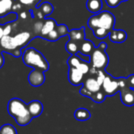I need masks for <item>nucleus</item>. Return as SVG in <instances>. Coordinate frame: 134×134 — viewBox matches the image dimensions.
<instances>
[{
  "label": "nucleus",
  "mask_w": 134,
  "mask_h": 134,
  "mask_svg": "<svg viewBox=\"0 0 134 134\" xmlns=\"http://www.w3.org/2000/svg\"><path fill=\"white\" fill-rule=\"evenodd\" d=\"M34 36L29 31H20L18 32H11L10 35L4 36L0 40V47L3 52L12 54L18 58L21 55V49L25 47Z\"/></svg>",
  "instance_id": "nucleus-1"
},
{
  "label": "nucleus",
  "mask_w": 134,
  "mask_h": 134,
  "mask_svg": "<svg viewBox=\"0 0 134 134\" xmlns=\"http://www.w3.org/2000/svg\"><path fill=\"white\" fill-rule=\"evenodd\" d=\"M7 110L8 114L14 118L17 124L21 126L29 125L32 119L28 109V104L21 99H11L8 103Z\"/></svg>",
  "instance_id": "nucleus-2"
},
{
  "label": "nucleus",
  "mask_w": 134,
  "mask_h": 134,
  "mask_svg": "<svg viewBox=\"0 0 134 134\" xmlns=\"http://www.w3.org/2000/svg\"><path fill=\"white\" fill-rule=\"evenodd\" d=\"M22 60L25 65L46 72L49 70V63L41 52L33 47L26 49L22 54Z\"/></svg>",
  "instance_id": "nucleus-3"
},
{
  "label": "nucleus",
  "mask_w": 134,
  "mask_h": 134,
  "mask_svg": "<svg viewBox=\"0 0 134 134\" xmlns=\"http://www.w3.org/2000/svg\"><path fill=\"white\" fill-rule=\"evenodd\" d=\"M107 43L102 42L99 45L92 51L91 57V62L92 68L96 70H103L106 68V66L109 63V57L106 53Z\"/></svg>",
  "instance_id": "nucleus-4"
},
{
  "label": "nucleus",
  "mask_w": 134,
  "mask_h": 134,
  "mask_svg": "<svg viewBox=\"0 0 134 134\" xmlns=\"http://www.w3.org/2000/svg\"><path fill=\"white\" fill-rule=\"evenodd\" d=\"M102 90V85H99L96 77H91L87 78L85 81L83 83V87L81 88L80 93L82 96L90 97L92 99L95 94Z\"/></svg>",
  "instance_id": "nucleus-5"
},
{
  "label": "nucleus",
  "mask_w": 134,
  "mask_h": 134,
  "mask_svg": "<svg viewBox=\"0 0 134 134\" xmlns=\"http://www.w3.org/2000/svg\"><path fill=\"white\" fill-rule=\"evenodd\" d=\"M102 89L107 96H112L120 92L119 80L114 79L110 75H106L104 81L102 85Z\"/></svg>",
  "instance_id": "nucleus-6"
},
{
  "label": "nucleus",
  "mask_w": 134,
  "mask_h": 134,
  "mask_svg": "<svg viewBox=\"0 0 134 134\" xmlns=\"http://www.w3.org/2000/svg\"><path fill=\"white\" fill-rule=\"evenodd\" d=\"M67 63L70 67H74V68L78 69L84 75L90 72L88 62L83 61L77 54H72L67 60Z\"/></svg>",
  "instance_id": "nucleus-7"
},
{
  "label": "nucleus",
  "mask_w": 134,
  "mask_h": 134,
  "mask_svg": "<svg viewBox=\"0 0 134 134\" xmlns=\"http://www.w3.org/2000/svg\"><path fill=\"white\" fill-rule=\"evenodd\" d=\"M99 16V27L106 29L110 32L115 24L114 16L109 11H103L98 14Z\"/></svg>",
  "instance_id": "nucleus-8"
},
{
  "label": "nucleus",
  "mask_w": 134,
  "mask_h": 134,
  "mask_svg": "<svg viewBox=\"0 0 134 134\" xmlns=\"http://www.w3.org/2000/svg\"><path fill=\"white\" fill-rule=\"evenodd\" d=\"M28 81H29V84L33 87L41 86L45 81L44 72L42 70H40L34 69L29 74Z\"/></svg>",
  "instance_id": "nucleus-9"
},
{
  "label": "nucleus",
  "mask_w": 134,
  "mask_h": 134,
  "mask_svg": "<svg viewBox=\"0 0 134 134\" xmlns=\"http://www.w3.org/2000/svg\"><path fill=\"white\" fill-rule=\"evenodd\" d=\"M120 97L122 103L127 107L134 105V89L126 86L120 90Z\"/></svg>",
  "instance_id": "nucleus-10"
},
{
  "label": "nucleus",
  "mask_w": 134,
  "mask_h": 134,
  "mask_svg": "<svg viewBox=\"0 0 134 134\" xmlns=\"http://www.w3.org/2000/svg\"><path fill=\"white\" fill-rule=\"evenodd\" d=\"M68 79L71 85L78 86L84 82V74L78 69L74 67H70Z\"/></svg>",
  "instance_id": "nucleus-11"
},
{
  "label": "nucleus",
  "mask_w": 134,
  "mask_h": 134,
  "mask_svg": "<svg viewBox=\"0 0 134 134\" xmlns=\"http://www.w3.org/2000/svg\"><path fill=\"white\" fill-rule=\"evenodd\" d=\"M16 0H0V18H4L14 13Z\"/></svg>",
  "instance_id": "nucleus-12"
},
{
  "label": "nucleus",
  "mask_w": 134,
  "mask_h": 134,
  "mask_svg": "<svg viewBox=\"0 0 134 134\" xmlns=\"http://www.w3.org/2000/svg\"><path fill=\"white\" fill-rule=\"evenodd\" d=\"M28 109L31 116L32 118H34L39 117L42 114L43 110V106L39 100H32L28 104Z\"/></svg>",
  "instance_id": "nucleus-13"
},
{
  "label": "nucleus",
  "mask_w": 134,
  "mask_h": 134,
  "mask_svg": "<svg viewBox=\"0 0 134 134\" xmlns=\"http://www.w3.org/2000/svg\"><path fill=\"white\" fill-rule=\"evenodd\" d=\"M110 40L114 43H123L127 39V34L124 30L112 29L109 34Z\"/></svg>",
  "instance_id": "nucleus-14"
},
{
  "label": "nucleus",
  "mask_w": 134,
  "mask_h": 134,
  "mask_svg": "<svg viewBox=\"0 0 134 134\" xmlns=\"http://www.w3.org/2000/svg\"><path fill=\"white\" fill-rule=\"evenodd\" d=\"M56 26H57V23L53 18L45 19V21L43 22V25L40 31V36L42 38H44L50 32L55 29Z\"/></svg>",
  "instance_id": "nucleus-15"
},
{
  "label": "nucleus",
  "mask_w": 134,
  "mask_h": 134,
  "mask_svg": "<svg viewBox=\"0 0 134 134\" xmlns=\"http://www.w3.org/2000/svg\"><path fill=\"white\" fill-rule=\"evenodd\" d=\"M95 49L94 43L90 40H84L79 43V52H81L83 55L90 56L92 51Z\"/></svg>",
  "instance_id": "nucleus-16"
},
{
  "label": "nucleus",
  "mask_w": 134,
  "mask_h": 134,
  "mask_svg": "<svg viewBox=\"0 0 134 134\" xmlns=\"http://www.w3.org/2000/svg\"><path fill=\"white\" fill-rule=\"evenodd\" d=\"M68 36H70V39L71 40L80 43L85 39V28L82 27L79 29H72V30L69 31Z\"/></svg>",
  "instance_id": "nucleus-17"
},
{
  "label": "nucleus",
  "mask_w": 134,
  "mask_h": 134,
  "mask_svg": "<svg viewBox=\"0 0 134 134\" xmlns=\"http://www.w3.org/2000/svg\"><path fill=\"white\" fill-rule=\"evenodd\" d=\"M86 7L90 12L93 14H98L103 8V3L101 0H88Z\"/></svg>",
  "instance_id": "nucleus-18"
},
{
  "label": "nucleus",
  "mask_w": 134,
  "mask_h": 134,
  "mask_svg": "<svg viewBox=\"0 0 134 134\" xmlns=\"http://www.w3.org/2000/svg\"><path fill=\"white\" fill-rule=\"evenodd\" d=\"M74 118L81 121H87L91 118L90 112L85 108H78L74 113Z\"/></svg>",
  "instance_id": "nucleus-19"
},
{
  "label": "nucleus",
  "mask_w": 134,
  "mask_h": 134,
  "mask_svg": "<svg viewBox=\"0 0 134 134\" xmlns=\"http://www.w3.org/2000/svg\"><path fill=\"white\" fill-rule=\"evenodd\" d=\"M38 10L42 14V15L43 17H46V16L50 15L53 12L54 7L51 3H50L48 2H45L40 5V7L38 8Z\"/></svg>",
  "instance_id": "nucleus-20"
},
{
  "label": "nucleus",
  "mask_w": 134,
  "mask_h": 134,
  "mask_svg": "<svg viewBox=\"0 0 134 134\" xmlns=\"http://www.w3.org/2000/svg\"><path fill=\"white\" fill-rule=\"evenodd\" d=\"M65 49L71 54H77L79 52V43L70 40L65 44Z\"/></svg>",
  "instance_id": "nucleus-21"
},
{
  "label": "nucleus",
  "mask_w": 134,
  "mask_h": 134,
  "mask_svg": "<svg viewBox=\"0 0 134 134\" xmlns=\"http://www.w3.org/2000/svg\"><path fill=\"white\" fill-rule=\"evenodd\" d=\"M24 8H28L29 10H32V8H36L40 0H16Z\"/></svg>",
  "instance_id": "nucleus-22"
},
{
  "label": "nucleus",
  "mask_w": 134,
  "mask_h": 134,
  "mask_svg": "<svg viewBox=\"0 0 134 134\" xmlns=\"http://www.w3.org/2000/svg\"><path fill=\"white\" fill-rule=\"evenodd\" d=\"M12 31V22H8L5 25H0V40L7 35H10Z\"/></svg>",
  "instance_id": "nucleus-23"
},
{
  "label": "nucleus",
  "mask_w": 134,
  "mask_h": 134,
  "mask_svg": "<svg viewBox=\"0 0 134 134\" xmlns=\"http://www.w3.org/2000/svg\"><path fill=\"white\" fill-rule=\"evenodd\" d=\"M0 134H18V132L14 125L6 124L0 128Z\"/></svg>",
  "instance_id": "nucleus-24"
},
{
  "label": "nucleus",
  "mask_w": 134,
  "mask_h": 134,
  "mask_svg": "<svg viewBox=\"0 0 134 134\" xmlns=\"http://www.w3.org/2000/svg\"><path fill=\"white\" fill-rule=\"evenodd\" d=\"M93 33H94V36L96 38H98V39H104L110 34V32L107 31L106 29L99 27V28H96V29L93 30Z\"/></svg>",
  "instance_id": "nucleus-25"
},
{
  "label": "nucleus",
  "mask_w": 134,
  "mask_h": 134,
  "mask_svg": "<svg viewBox=\"0 0 134 134\" xmlns=\"http://www.w3.org/2000/svg\"><path fill=\"white\" fill-rule=\"evenodd\" d=\"M88 25L92 30L96 29V28H99V16H98V14L93 15L88 19Z\"/></svg>",
  "instance_id": "nucleus-26"
},
{
  "label": "nucleus",
  "mask_w": 134,
  "mask_h": 134,
  "mask_svg": "<svg viewBox=\"0 0 134 134\" xmlns=\"http://www.w3.org/2000/svg\"><path fill=\"white\" fill-rule=\"evenodd\" d=\"M59 38H60V36L58 35V32H57V30L55 29L52 30L51 32H50L43 39L51 41V42H54V41H57L58 40H59Z\"/></svg>",
  "instance_id": "nucleus-27"
},
{
  "label": "nucleus",
  "mask_w": 134,
  "mask_h": 134,
  "mask_svg": "<svg viewBox=\"0 0 134 134\" xmlns=\"http://www.w3.org/2000/svg\"><path fill=\"white\" fill-rule=\"evenodd\" d=\"M56 30L58 32V35L60 36V37L62 36H65L69 34V29L67 28V26L65 25H58L56 26Z\"/></svg>",
  "instance_id": "nucleus-28"
},
{
  "label": "nucleus",
  "mask_w": 134,
  "mask_h": 134,
  "mask_svg": "<svg viewBox=\"0 0 134 134\" xmlns=\"http://www.w3.org/2000/svg\"><path fill=\"white\" fill-rule=\"evenodd\" d=\"M106 97H107L106 94H105V93H104V92L102 90V91H100V92H97L96 94H95V95L92 96V99L94 102L99 103L103 102V101L105 100Z\"/></svg>",
  "instance_id": "nucleus-29"
},
{
  "label": "nucleus",
  "mask_w": 134,
  "mask_h": 134,
  "mask_svg": "<svg viewBox=\"0 0 134 134\" xmlns=\"http://www.w3.org/2000/svg\"><path fill=\"white\" fill-rule=\"evenodd\" d=\"M105 77H106V74L103 72V70H97L96 71V79H97V81L100 85H103Z\"/></svg>",
  "instance_id": "nucleus-30"
},
{
  "label": "nucleus",
  "mask_w": 134,
  "mask_h": 134,
  "mask_svg": "<svg viewBox=\"0 0 134 134\" xmlns=\"http://www.w3.org/2000/svg\"><path fill=\"white\" fill-rule=\"evenodd\" d=\"M105 1H106L107 5L110 8L117 7L120 4V3L121 2V0H105Z\"/></svg>",
  "instance_id": "nucleus-31"
},
{
  "label": "nucleus",
  "mask_w": 134,
  "mask_h": 134,
  "mask_svg": "<svg viewBox=\"0 0 134 134\" xmlns=\"http://www.w3.org/2000/svg\"><path fill=\"white\" fill-rule=\"evenodd\" d=\"M126 80H127V85H128V87L134 89V74H132V75L129 76L126 78Z\"/></svg>",
  "instance_id": "nucleus-32"
},
{
  "label": "nucleus",
  "mask_w": 134,
  "mask_h": 134,
  "mask_svg": "<svg viewBox=\"0 0 134 134\" xmlns=\"http://www.w3.org/2000/svg\"><path fill=\"white\" fill-rule=\"evenodd\" d=\"M3 51L2 47H0V69H1L5 64V58L3 55Z\"/></svg>",
  "instance_id": "nucleus-33"
},
{
  "label": "nucleus",
  "mask_w": 134,
  "mask_h": 134,
  "mask_svg": "<svg viewBox=\"0 0 134 134\" xmlns=\"http://www.w3.org/2000/svg\"><path fill=\"white\" fill-rule=\"evenodd\" d=\"M121 2H125V1H128V0H121Z\"/></svg>",
  "instance_id": "nucleus-34"
}]
</instances>
